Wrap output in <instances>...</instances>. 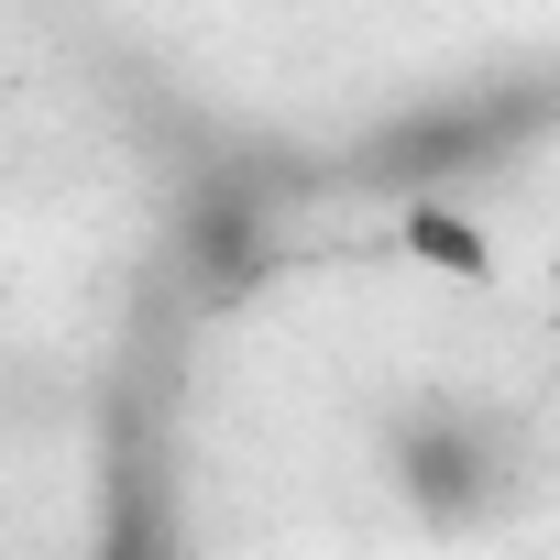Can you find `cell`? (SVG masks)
<instances>
[{
	"label": "cell",
	"mask_w": 560,
	"mask_h": 560,
	"mask_svg": "<svg viewBox=\"0 0 560 560\" xmlns=\"http://www.w3.org/2000/svg\"><path fill=\"white\" fill-rule=\"evenodd\" d=\"M396 472H407V494L429 505V516H483V494H494V462H483V429L472 418H418L407 440H396Z\"/></svg>",
	"instance_id": "obj_1"
},
{
	"label": "cell",
	"mask_w": 560,
	"mask_h": 560,
	"mask_svg": "<svg viewBox=\"0 0 560 560\" xmlns=\"http://www.w3.org/2000/svg\"><path fill=\"white\" fill-rule=\"evenodd\" d=\"M396 253H407V264H429V275H462V287H483V275H494L483 220H472V209H440V198H418V209L396 220Z\"/></svg>",
	"instance_id": "obj_2"
}]
</instances>
